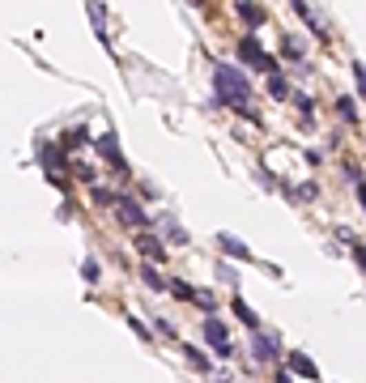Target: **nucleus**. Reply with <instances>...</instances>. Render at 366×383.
I'll use <instances>...</instances> for the list:
<instances>
[{
	"instance_id": "nucleus-1",
	"label": "nucleus",
	"mask_w": 366,
	"mask_h": 383,
	"mask_svg": "<svg viewBox=\"0 0 366 383\" xmlns=\"http://www.w3.org/2000/svg\"><path fill=\"white\" fill-rule=\"evenodd\" d=\"M213 90H217V102L222 107H247L252 102V81H247V72H238L230 64H217L213 68Z\"/></svg>"
},
{
	"instance_id": "nucleus-2",
	"label": "nucleus",
	"mask_w": 366,
	"mask_h": 383,
	"mask_svg": "<svg viewBox=\"0 0 366 383\" xmlns=\"http://www.w3.org/2000/svg\"><path fill=\"white\" fill-rule=\"evenodd\" d=\"M115 217H119V226H128V230H150V209H141V200H132V196H119V204H115Z\"/></svg>"
},
{
	"instance_id": "nucleus-3",
	"label": "nucleus",
	"mask_w": 366,
	"mask_h": 383,
	"mask_svg": "<svg viewBox=\"0 0 366 383\" xmlns=\"http://www.w3.org/2000/svg\"><path fill=\"white\" fill-rule=\"evenodd\" d=\"M39 162H43L47 184L64 188V149H60V145H39Z\"/></svg>"
},
{
	"instance_id": "nucleus-4",
	"label": "nucleus",
	"mask_w": 366,
	"mask_h": 383,
	"mask_svg": "<svg viewBox=\"0 0 366 383\" xmlns=\"http://www.w3.org/2000/svg\"><path fill=\"white\" fill-rule=\"evenodd\" d=\"M238 56H243V64H252V68H260V72H268V77L281 72V68H277V60L268 56V51H264L256 39H243V43H238Z\"/></svg>"
},
{
	"instance_id": "nucleus-5",
	"label": "nucleus",
	"mask_w": 366,
	"mask_h": 383,
	"mask_svg": "<svg viewBox=\"0 0 366 383\" xmlns=\"http://www.w3.org/2000/svg\"><path fill=\"white\" fill-rule=\"evenodd\" d=\"M205 341H209V349H213L217 357H230V349H234V345H230L226 324L217 320V315H209V320H205Z\"/></svg>"
},
{
	"instance_id": "nucleus-6",
	"label": "nucleus",
	"mask_w": 366,
	"mask_h": 383,
	"mask_svg": "<svg viewBox=\"0 0 366 383\" xmlns=\"http://www.w3.org/2000/svg\"><path fill=\"white\" fill-rule=\"evenodd\" d=\"M94 145H99V153H103V158L111 162V170H115L119 179H128V162H124V153H119V145H115V132L99 137V141H94Z\"/></svg>"
},
{
	"instance_id": "nucleus-7",
	"label": "nucleus",
	"mask_w": 366,
	"mask_h": 383,
	"mask_svg": "<svg viewBox=\"0 0 366 383\" xmlns=\"http://www.w3.org/2000/svg\"><path fill=\"white\" fill-rule=\"evenodd\" d=\"M252 353H256V362H277L281 345H277V337H268V332H252Z\"/></svg>"
},
{
	"instance_id": "nucleus-8",
	"label": "nucleus",
	"mask_w": 366,
	"mask_h": 383,
	"mask_svg": "<svg viewBox=\"0 0 366 383\" xmlns=\"http://www.w3.org/2000/svg\"><path fill=\"white\" fill-rule=\"evenodd\" d=\"M136 247H141V255H145V264H162V260H166L162 239H158V235H150V230H145V235H136Z\"/></svg>"
},
{
	"instance_id": "nucleus-9",
	"label": "nucleus",
	"mask_w": 366,
	"mask_h": 383,
	"mask_svg": "<svg viewBox=\"0 0 366 383\" xmlns=\"http://www.w3.org/2000/svg\"><path fill=\"white\" fill-rule=\"evenodd\" d=\"M217 247H222V251L230 255V260H256V251H252L247 243H243L238 235H217Z\"/></svg>"
},
{
	"instance_id": "nucleus-10",
	"label": "nucleus",
	"mask_w": 366,
	"mask_h": 383,
	"mask_svg": "<svg viewBox=\"0 0 366 383\" xmlns=\"http://www.w3.org/2000/svg\"><path fill=\"white\" fill-rule=\"evenodd\" d=\"M289 371L303 375V379H320V371H315V362H311L307 353H289ZM320 383H324V379H320Z\"/></svg>"
},
{
	"instance_id": "nucleus-11",
	"label": "nucleus",
	"mask_w": 366,
	"mask_h": 383,
	"mask_svg": "<svg viewBox=\"0 0 366 383\" xmlns=\"http://www.w3.org/2000/svg\"><path fill=\"white\" fill-rule=\"evenodd\" d=\"M234 13H238L243 21H247V26H264V17H268L260 5H252V0H238V5H234Z\"/></svg>"
},
{
	"instance_id": "nucleus-12",
	"label": "nucleus",
	"mask_w": 366,
	"mask_h": 383,
	"mask_svg": "<svg viewBox=\"0 0 366 383\" xmlns=\"http://www.w3.org/2000/svg\"><path fill=\"white\" fill-rule=\"evenodd\" d=\"M230 311H234V315H238V320H243V324H247V328H252V332H260V320H256V311H252V306H247V302H243V298H238V294H234V298H230Z\"/></svg>"
},
{
	"instance_id": "nucleus-13",
	"label": "nucleus",
	"mask_w": 366,
	"mask_h": 383,
	"mask_svg": "<svg viewBox=\"0 0 366 383\" xmlns=\"http://www.w3.org/2000/svg\"><path fill=\"white\" fill-rule=\"evenodd\" d=\"M141 281H145L150 290H170V281L158 273V264H141Z\"/></svg>"
},
{
	"instance_id": "nucleus-14",
	"label": "nucleus",
	"mask_w": 366,
	"mask_h": 383,
	"mask_svg": "<svg viewBox=\"0 0 366 383\" xmlns=\"http://www.w3.org/2000/svg\"><path fill=\"white\" fill-rule=\"evenodd\" d=\"M294 13H298V17H303L307 26H311V30H315V35H320V39H324V21H320V17H315V13H311V5H307V0H294Z\"/></svg>"
},
{
	"instance_id": "nucleus-15",
	"label": "nucleus",
	"mask_w": 366,
	"mask_h": 383,
	"mask_svg": "<svg viewBox=\"0 0 366 383\" xmlns=\"http://www.w3.org/2000/svg\"><path fill=\"white\" fill-rule=\"evenodd\" d=\"M268 94H273L277 102H285V98H294V90H289V81H285L281 72H273V77H268Z\"/></svg>"
},
{
	"instance_id": "nucleus-16",
	"label": "nucleus",
	"mask_w": 366,
	"mask_h": 383,
	"mask_svg": "<svg viewBox=\"0 0 366 383\" xmlns=\"http://www.w3.org/2000/svg\"><path fill=\"white\" fill-rule=\"evenodd\" d=\"M90 141V132H85V128H68V132L60 137V149H81Z\"/></svg>"
},
{
	"instance_id": "nucleus-17",
	"label": "nucleus",
	"mask_w": 366,
	"mask_h": 383,
	"mask_svg": "<svg viewBox=\"0 0 366 383\" xmlns=\"http://www.w3.org/2000/svg\"><path fill=\"white\" fill-rule=\"evenodd\" d=\"M170 294H175V298H183V302H201V290H192L187 281H179V277L170 281Z\"/></svg>"
},
{
	"instance_id": "nucleus-18",
	"label": "nucleus",
	"mask_w": 366,
	"mask_h": 383,
	"mask_svg": "<svg viewBox=\"0 0 366 383\" xmlns=\"http://www.w3.org/2000/svg\"><path fill=\"white\" fill-rule=\"evenodd\" d=\"M183 357H187V362H192V366H196V371H205V375L213 371V362H209V357H205V353L196 349V345H183Z\"/></svg>"
},
{
	"instance_id": "nucleus-19",
	"label": "nucleus",
	"mask_w": 366,
	"mask_h": 383,
	"mask_svg": "<svg viewBox=\"0 0 366 383\" xmlns=\"http://www.w3.org/2000/svg\"><path fill=\"white\" fill-rule=\"evenodd\" d=\"M336 111H340V119L345 124H358V102L345 94V98H336Z\"/></svg>"
},
{
	"instance_id": "nucleus-20",
	"label": "nucleus",
	"mask_w": 366,
	"mask_h": 383,
	"mask_svg": "<svg viewBox=\"0 0 366 383\" xmlns=\"http://www.w3.org/2000/svg\"><path fill=\"white\" fill-rule=\"evenodd\" d=\"M158 222H162V230H166V235H170V239H175V243H187V235H183V226H179L175 217H170V213H162Z\"/></svg>"
},
{
	"instance_id": "nucleus-21",
	"label": "nucleus",
	"mask_w": 366,
	"mask_h": 383,
	"mask_svg": "<svg viewBox=\"0 0 366 383\" xmlns=\"http://www.w3.org/2000/svg\"><path fill=\"white\" fill-rule=\"evenodd\" d=\"M81 277H85V286L103 281V277H99V260H94V255H85V260H81Z\"/></svg>"
},
{
	"instance_id": "nucleus-22",
	"label": "nucleus",
	"mask_w": 366,
	"mask_h": 383,
	"mask_svg": "<svg viewBox=\"0 0 366 383\" xmlns=\"http://www.w3.org/2000/svg\"><path fill=\"white\" fill-rule=\"evenodd\" d=\"M349 188H354V192H358V200H362V209H366V179H362V175H358V166H354V170H349Z\"/></svg>"
},
{
	"instance_id": "nucleus-23",
	"label": "nucleus",
	"mask_w": 366,
	"mask_h": 383,
	"mask_svg": "<svg viewBox=\"0 0 366 383\" xmlns=\"http://www.w3.org/2000/svg\"><path fill=\"white\" fill-rule=\"evenodd\" d=\"M72 175H77L81 184H94V166L90 162H72Z\"/></svg>"
},
{
	"instance_id": "nucleus-24",
	"label": "nucleus",
	"mask_w": 366,
	"mask_h": 383,
	"mask_svg": "<svg viewBox=\"0 0 366 383\" xmlns=\"http://www.w3.org/2000/svg\"><path fill=\"white\" fill-rule=\"evenodd\" d=\"M354 86H358V94L366 98V64H358V60H354Z\"/></svg>"
},
{
	"instance_id": "nucleus-25",
	"label": "nucleus",
	"mask_w": 366,
	"mask_h": 383,
	"mask_svg": "<svg viewBox=\"0 0 366 383\" xmlns=\"http://www.w3.org/2000/svg\"><path fill=\"white\" fill-rule=\"evenodd\" d=\"M294 107H298V111H303V119L311 124V98H307V94H298V90H294Z\"/></svg>"
},
{
	"instance_id": "nucleus-26",
	"label": "nucleus",
	"mask_w": 366,
	"mask_h": 383,
	"mask_svg": "<svg viewBox=\"0 0 366 383\" xmlns=\"http://www.w3.org/2000/svg\"><path fill=\"white\" fill-rule=\"evenodd\" d=\"M281 51H285V56H289V60H303V47H298L294 39H289V35H285V43H281Z\"/></svg>"
},
{
	"instance_id": "nucleus-27",
	"label": "nucleus",
	"mask_w": 366,
	"mask_h": 383,
	"mask_svg": "<svg viewBox=\"0 0 366 383\" xmlns=\"http://www.w3.org/2000/svg\"><path fill=\"white\" fill-rule=\"evenodd\" d=\"M217 277H222V281H226V286H238V273H234L230 264H222V268H217Z\"/></svg>"
},
{
	"instance_id": "nucleus-28",
	"label": "nucleus",
	"mask_w": 366,
	"mask_h": 383,
	"mask_svg": "<svg viewBox=\"0 0 366 383\" xmlns=\"http://www.w3.org/2000/svg\"><path fill=\"white\" fill-rule=\"evenodd\" d=\"M349 251H354V260H358V264H362V268H366V243H362V239H358V243H354V247H349Z\"/></svg>"
},
{
	"instance_id": "nucleus-29",
	"label": "nucleus",
	"mask_w": 366,
	"mask_h": 383,
	"mask_svg": "<svg viewBox=\"0 0 366 383\" xmlns=\"http://www.w3.org/2000/svg\"><path fill=\"white\" fill-rule=\"evenodd\" d=\"M128 324H132V332H136V337H145V341H150V328H145L136 315H128Z\"/></svg>"
},
{
	"instance_id": "nucleus-30",
	"label": "nucleus",
	"mask_w": 366,
	"mask_h": 383,
	"mask_svg": "<svg viewBox=\"0 0 366 383\" xmlns=\"http://www.w3.org/2000/svg\"><path fill=\"white\" fill-rule=\"evenodd\" d=\"M277 383H289V371H281V375H277Z\"/></svg>"
}]
</instances>
